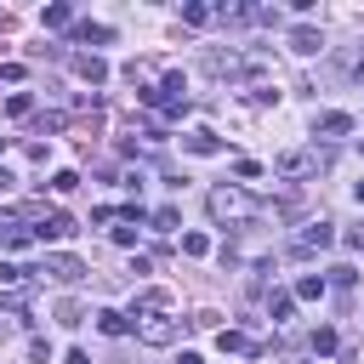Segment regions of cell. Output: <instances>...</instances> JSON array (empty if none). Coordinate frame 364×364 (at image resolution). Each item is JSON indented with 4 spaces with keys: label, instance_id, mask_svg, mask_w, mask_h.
Here are the masks:
<instances>
[{
    "label": "cell",
    "instance_id": "obj_1",
    "mask_svg": "<svg viewBox=\"0 0 364 364\" xmlns=\"http://www.w3.org/2000/svg\"><path fill=\"white\" fill-rule=\"evenodd\" d=\"M205 205H210V216H216V222H250V216H256V199H250V193H239V188H216Z\"/></svg>",
    "mask_w": 364,
    "mask_h": 364
},
{
    "label": "cell",
    "instance_id": "obj_2",
    "mask_svg": "<svg viewBox=\"0 0 364 364\" xmlns=\"http://www.w3.org/2000/svg\"><path fill=\"white\" fill-rule=\"evenodd\" d=\"M28 273H46V279H57V284H74V279L85 273V262H80V256H46V262L28 267Z\"/></svg>",
    "mask_w": 364,
    "mask_h": 364
},
{
    "label": "cell",
    "instance_id": "obj_3",
    "mask_svg": "<svg viewBox=\"0 0 364 364\" xmlns=\"http://www.w3.org/2000/svg\"><path fill=\"white\" fill-rule=\"evenodd\" d=\"M176 330H182V324H176V318H165V313H154V318H142V324H136V336H142L148 347H171V341H176Z\"/></svg>",
    "mask_w": 364,
    "mask_h": 364
},
{
    "label": "cell",
    "instance_id": "obj_4",
    "mask_svg": "<svg viewBox=\"0 0 364 364\" xmlns=\"http://www.w3.org/2000/svg\"><path fill=\"white\" fill-rule=\"evenodd\" d=\"M74 228H80V222L57 210V216H46V222L34 228V245H63V239H74Z\"/></svg>",
    "mask_w": 364,
    "mask_h": 364
},
{
    "label": "cell",
    "instance_id": "obj_5",
    "mask_svg": "<svg viewBox=\"0 0 364 364\" xmlns=\"http://www.w3.org/2000/svg\"><path fill=\"white\" fill-rule=\"evenodd\" d=\"M205 74L233 80V74H250V63H245V57H233V51H205Z\"/></svg>",
    "mask_w": 364,
    "mask_h": 364
},
{
    "label": "cell",
    "instance_id": "obj_6",
    "mask_svg": "<svg viewBox=\"0 0 364 364\" xmlns=\"http://www.w3.org/2000/svg\"><path fill=\"white\" fill-rule=\"evenodd\" d=\"M318 171V154H279L273 159V176H313Z\"/></svg>",
    "mask_w": 364,
    "mask_h": 364
},
{
    "label": "cell",
    "instance_id": "obj_7",
    "mask_svg": "<svg viewBox=\"0 0 364 364\" xmlns=\"http://www.w3.org/2000/svg\"><path fill=\"white\" fill-rule=\"evenodd\" d=\"M324 245H336V228H330V222H307V228H301V239H296V256L324 250Z\"/></svg>",
    "mask_w": 364,
    "mask_h": 364
},
{
    "label": "cell",
    "instance_id": "obj_8",
    "mask_svg": "<svg viewBox=\"0 0 364 364\" xmlns=\"http://www.w3.org/2000/svg\"><path fill=\"white\" fill-rule=\"evenodd\" d=\"M290 51H301V57H313V51H324V34L301 23V28H290Z\"/></svg>",
    "mask_w": 364,
    "mask_h": 364
},
{
    "label": "cell",
    "instance_id": "obj_9",
    "mask_svg": "<svg viewBox=\"0 0 364 364\" xmlns=\"http://www.w3.org/2000/svg\"><path fill=\"white\" fill-rule=\"evenodd\" d=\"M182 148H188V154H222V136H216V131H188Z\"/></svg>",
    "mask_w": 364,
    "mask_h": 364
},
{
    "label": "cell",
    "instance_id": "obj_10",
    "mask_svg": "<svg viewBox=\"0 0 364 364\" xmlns=\"http://www.w3.org/2000/svg\"><path fill=\"white\" fill-rule=\"evenodd\" d=\"M74 68H80V80H91V85L108 80V63H102V57H74Z\"/></svg>",
    "mask_w": 364,
    "mask_h": 364
},
{
    "label": "cell",
    "instance_id": "obj_11",
    "mask_svg": "<svg viewBox=\"0 0 364 364\" xmlns=\"http://www.w3.org/2000/svg\"><path fill=\"white\" fill-rule=\"evenodd\" d=\"M0 239H6L11 250H28V245H34V222H11V228H6Z\"/></svg>",
    "mask_w": 364,
    "mask_h": 364
},
{
    "label": "cell",
    "instance_id": "obj_12",
    "mask_svg": "<svg viewBox=\"0 0 364 364\" xmlns=\"http://www.w3.org/2000/svg\"><path fill=\"white\" fill-rule=\"evenodd\" d=\"M97 330H102V336H125V330H131V318H125V313H114V307H102V313H97Z\"/></svg>",
    "mask_w": 364,
    "mask_h": 364
},
{
    "label": "cell",
    "instance_id": "obj_13",
    "mask_svg": "<svg viewBox=\"0 0 364 364\" xmlns=\"http://www.w3.org/2000/svg\"><path fill=\"white\" fill-rule=\"evenodd\" d=\"M216 347H222V353H256V341H250V336H239V330H222V336H216Z\"/></svg>",
    "mask_w": 364,
    "mask_h": 364
},
{
    "label": "cell",
    "instance_id": "obj_14",
    "mask_svg": "<svg viewBox=\"0 0 364 364\" xmlns=\"http://www.w3.org/2000/svg\"><path fill=\"white\" fill-rule=\"evenodd\" d=\"M40 23H46V28H68V23H74V11L57 0V6H46V11H40Z\"/></svg>",
    "mask_w": 364,
    "mask_h": 364
},
{
    "label": "cell",
    "instance_id": "obj_15",
    "mask_svg": "<svg viewBox=\"0 0 364 364\" xmlns=\"http://www.w3.org/2000/svg\"><path fill=\"white\" fill-rule=\"evenodd\" d=\"M347 131H353L347 114H324V119H318V136H347Z\"/></svg>",
    "mask_w": 364,
    "mask_h": 364
},
{
    "label": "cell",
    "instance_id": "obj_16",
    "mask_svg": "<svg viewBox=\"0 0 364 364\" xmlns=\"http://www.w3.org/2000/svg\"><path fill=\"white\" fill-rule=\"evenodd\" d=\"M318 296H324V279H318V273L296 279V301H318Z\"/></svg>",
    "mask_w": 364,
    "mask_h": 364
},
{
    "label": "cell",
    "instance_id": "obj_17",
    "mask_svg": "<svg viewBox=\"0 0 364 364\" xmlns=\"http://www.w3.org/2000/svg\"><path fill=\"white\" fill-rule=\"evenodd\" d=\"M165 307H171L165 290H142V296H136V313H165Z\"/></svg>",
    "mask_w": 364,
    "mask_h": 364
},
{
    "label": "cell",
    "instance_id": "obj_18",
    "mask_svg": "<svg viewBox=\"0 0 364 364\" xmlns=\"http://www.w3.org/2000/svg\"><path fill=\"white\" fill-rule=\"evenodd\" d=\"M290 313H296V296H284V290H279V296L267 301V318H273V324H284Z\"/></svg>",
    "mask_w": 364,
    "mask_h": 364
},
{
    "label": "cell",
    "instance_id": "obj_19",
    "mask_svg": "<svg viewBox=\"0 0 364 364\" xmlns=\"http://www.w3.org/2000/svg\"><path fill=\"white\" fill-rule=\"evenodd\" d=\"M6 114H11V119L34 114V97H28V91H11V97H6Z\"/></svg>",
    "mask_w": 364,
    "mask_h": 364
},
{
    "label": "cell",
    "instance_id": "obj_20",
    "mask_svg": "<svg viewBox=\"0 0 364 364\" xmlns=\"http://www.w3.org/2000/svg\"><path fill=\"white\" fill-rule=\"evenodd\" d=\"M28 307V290H0V313H23Z\"/></svg>",
    "mask_w": 364,
    "mask_h": 364
},
{
    "label": "cell",
    "instance_id": "obj_21",
    "mask_svg": "<svg viewBox=\"0 0 364 364\" xmlns=\"http://www.w3.org/2000/svg\"><path fill=\"white\" fill-rule=\"evenodd\" d=\"M182 23H193V28H199V23H210V6H199V0H188V6H182Z\"/></svg>",
    "mask_w": 364,
    "mask_h": 364
},
{
    "label": "cell",
    "instance_id": "obj_22",
    "mask_svg": "<svg viewBox=\"0 0 364 364\" xmlns=\"http://www.w3.org/2000/svg\"><path fill=\"white\" fill-rule=\"evenodd\" d=\"M63 125H68L63 114H40V119H34V136H51V131H63Z\"/></svg>",
    "mask_w": 364,
    "mask_h": 364
},
{
    "label": "cell",
    "instance_id": "obj_23",
    "mask_svg": "<svg viewBox=\"0 0 364 364\" xmlns=\"http://www.w3.org/2000/svg\"><path fill=\"white\" fill-rule=\"evenodd\" d=\"M176 222H182V210H176V205H165V210H154V228H159V233H171Z\"/></svg>",
    "mask_w": 364,
    "mask_h": 364
},
{
    "label": "cell",
    "instance_id": "obj_24",
    "mask_svg": "<svg viewBox=\"0 0 364 364\" xmlns=\"http://www.w3.org/2000/svg\"><path fill=\"white\" fill-rule=\"evenodd\" d=\"M205 250H210L205 233H182V256H205Z\"/></svg>",
    "mask_w": 364,
    "mask_h": 364
},
{
    "label": "cell",
    "instance_id": "obj_25",
    "mask_svg": "<svg viewBox=\"0 0 364 364\" xmlns=\"http://www.w3.org/2000/svg\"><path fill=\"white\" fill-rule=\"evenodd\" d=\"M313 353H336V330H330V324L313 330Z\"/></svg>",
    "mask_w": 364,
    "mask_h": 364
},
{
    "label": "cell",
    "instance_id": "obj_26",
    "mask_svg": "<svg viewBox=\"0 0 364 364\" xmlns=\"http://www.w3.org/2000/svg\"><path fill=\"white\" fill-rule=\"evenodd\" d=\"M74 40H108L102 23H74Z\"/></svg>",
    "mask_w": 364,
    "mask_h": 364
},
{
    "label": "cell",
    "instance_id": "obj_27",
    "mask_svg": "<svg viewBox=\"0 0 364 364\" xmlns=\"http://www.w3.org/2000/svg\"><path fill=\"white\" fill-rule=\"evenodd\" d=\"M28 279V267H11V262H0V284H23Z\"/></svg>",
    "mask_w": 364,
    "mask_h": 364
},
{
    "label": "cell",
    "instance_id": "obj_28",
    "mask_svg": "<svg viewBox=\"0 0 364 364\" xmlns=\"http://www.w3.org/2000/svg\"><path fill=\"white\" fill-rule=\"evenodd\" d=\"M114 245H136V222H119L114 228Z\"/></svg>",
    "mask_w": 364,
    "mask_h": 364
},
{
    "label": "cell",
    "instance_id": "obj_29",
    "mask_svg": "<svg viewBox=\"0 0 364 364\" xmlns=\"http://www.w3.org/2000/svg\"><path fill=\"white\" fill-rule=\"evenodd\" d=\"M68 364H91V353L85 347H68Z\"/></svg>",
    "mask_w": 364,
    "mask_h": 364
},
{
    "label": "cell",
    "instance_id": "obj_30",
    "mask_svg": "<svg viewBox=\"0 0 364 364\" xmlns=\"http://www.w3.org/2000/svg\"><path fill=\"white\" fill-rule=\"evenodd\" d=\"M11 188H17V176H11L6 165H0V193H11Z\"/></svg>",
    "mask_w": 364,
    "mask_h": 364
},
{
    "label": "cell",
    "instance_id": "obj_31",
    "mask_svg": "<svg viewBox=\"0 0 364 364\" xmlns=\"http://www.w3.org/2000/svg\"><path fill=\"white\" fill-rule=\"evenodd\" d=\"M176 364H205V358L199 353H176Z\"/></svg>",
    "mask_w": 364,
    "mask_h": 364
},
{
    "label": "cell",
    "instance_id": "obj_32",
    "mask_svg": "<svg viewBox=\"0 0 364 364\" xmlns=\"http://www.w3.org/2000/svg\"><path fill=\"white\" fill-rule=\"evenodd\" d=\"M6 336H11V324H6V318H0V341H6Z\"/></svg>",
    "mask_w": 364,
    "mask_h": 364
},
{
    "label": "cell",
    "instance_id": "obj_33",
    "mask_svg": "<svg viewBox=\"0 0 364 364\" xmlns=\"http://www.w3.org/2000/svg\"><path fill=\"white\" fill-rule=\"evenodd\" d=\"M353 199H358V205H364V182H358V188H353Z\"/></svg>",
    "mask_w": 364,
    "mask_h": 364
},
{
    "label": "cell",
    "instance_id": "obj_34",
    "mask_svg": "<svg viewBox=\"0 0 364 364\" xmlns=\"http://www.w3.org/2000/svg\"><path fill=\"white\" fill-rule=\"evenodd\" d=\"M0 154H6V136H0Z\"/></svg>",
    "mask_w": 364,
    "mask_h": 364
}]
</instances>
